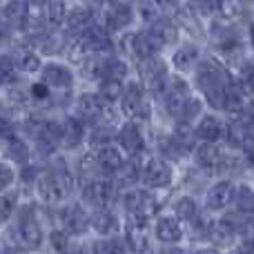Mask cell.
I'll return each instance as SVG.
<instances>
[{"instance_id": "6da1fadb", "label": "cell", "mask_w": 254, "mask_h": 254, "mask_svg": "<svg viewBox=\"0 0 254 254\" xmlns=\"http://www.w3.org/2000/svg\"><path fill=\"white\" fill-rule=\"evenodd\" d=\"M196 85H198V89L207 96L210 105L223 107V96H225V89H228V85H230V78L216 63L203 61L201 65H198Z\"/></svg>"}, {"instance_id": "7a4b0ae2", "label": "cell", "mask_w": 254, "mask_h": 254, "mask_svg": "<svg viewBox=\"0 0 254 254\" xmlns=\"http://www.w3.org/2000/svg\"><path fill=\"white\" fill-rule=\"evenodd\" d=\"M38 188H40V196L47 203H63L69 198L71 190H74V181L65 170H49L40 179Z\"/></svg>"}, {"instance_id": "3957f363", "label": "cell", "mask_w": 254, "mask_h": 254, "mask_svg": "<svg viewBox=\"0 0 254 254\" xmlns=\"http://www.w3.org/2000/svg\"><path fill=\"white\" fill-rule=\"evenodd\" d=\"M140 179L152 188H165L172 181V170L161 158H145V163L140 165Z\"/></svg>"}, {"instance_id": "277c9868", "label": "cell", "mask_w": 254, "mask_h": 254, "mask_svg": "<svg viewBox=\"0 0 254 254\" xmlns=\"http://www.w3.org/2000/svg\"><path fill=\"white\" fill-rule=\"evenodd\" d=\"M114 194H116L114 181L105 179V176L87 181V183H85V188H83L85 201L94 203V205H105V203H110L112 198H114Z\"/></svg>"}, {"instance_id": "5b68a950", "label": "cell", "mask_w": 254, "mask_h": 254, "mask_svg": "<svg viewBox=\"0 0 254 254\" xmlns=\"http://www.w3.org/2000/svg\"><path fill=\"white\" fill-rule=\"evenodd\" d=\"M237 198V190H234V183L232 181H221V183L212 185V190L207 192V210L212 212H221L230 205V203Z\"/></svg>"}, {"instance_id": "8992f818", "label": "cell", "mask_w": 254, "mask_h": 254, "mask_svg": "<svg viewBox=\"0 0 254 254\" xmlns=\"http://www.w3.org/2000/svg\"><path fill=\"white\" fill-rule=\"evenodd\" d=\"M190 89L183 80H172L170 87L165 89V110L170 112L174 119H179L181 112H183L185 103L190 101Z\"/></svg>"}, {"instance_id": "52a82bcc", "label": "cell", "mask_w": 254, "mask_h": 254, "mask_svg": "<svg viewBox=\"0 0 254 254\" xmlns=\"http://www.w3.org/2000/svg\"><path fill=\"white\" fill-rule=\"evenodd\" d=\"M123 203L134 216H147L156 207L154 196L149 192H145V190H129V192H125Z\"/></svg>"}, {"instance_id": "ba28073f", "label": "cell", "mask_w": 254, "mask_h": 254, "mask_svg": "<svg viewBox=\"0 0 254 254\" xmlns=\"http://www.w3.org/2000/svg\"><path fill=\"white\" fill-rule=\"evenodd\" d=\"M80 49L83 52H112V40L107 36V31L98 25H92L87 31L80 34Z\"/></svg>"}, {"instance_id": "9c48e42d", "label": "cell", "mask_w": 254, "mask_h": 254, "mask_svg": "<svg viewBox=\"0 0 254 254\" xmlns=\"http://www.w3.org/2000/svg\"><path fill=\"white\" fill-rule=\"evenodd\" d=\"M163 45L158 43L156 38H154L152 31H145V34H134L129 36V49L131 54H134L136 58H140V61H147V58H154L158 54V49H161Z\"/></svg>"}, {"instance_id": "30bf717a", "label": "cell", "mask_w": 254, "mask_h": 254, "mask_svg": "<svg viewBox=\"0 0 254 254\" xmlns=\"http://www.w3.org/2000/svg\"><path fill=\"white\" fill-rule=\"evenodd\" d=\"M143 74H145V83L152 89L154 94H165L167 89V69L163 63L154 61V58H147L143 61Z\"/></svg>"}, {"instance_id": "8fae6325", "label": "cell", "mask_w": 254, "mask_h": 254, "mask_svg": "<svg viewBox=\"0 0 254 254\" xmlns=\"http://www.w3.org/2000/svg\"><path fill=\"white\" fill-rule=\"evenodd\" d=\"M105 101L103 96H96V94H83L78 101V114L83 121H87V123H96V121H101L103 116L107 114L105 112Z\"/></svg>"}, {"instance_id": "7c38bea8", "label": "cell", "mask_w": 254, "mask_h": 254, "mask_svg": "<svg viewBox=\"0 0 254 254\" xmlns=\"http://www.w3.org/2000/svg\"><path fill=\"white\" fill-rule=\"evenodd\" d=\"M61 219H63V225H65V230L69 234H83L85 230H87V225H92V219H89V216L83 212V207H78V205L65 207Z\"/></svg>"}, {"instance_id": "4fadbf2b", "label": "cell", "mask_w": 254, "mask_h": 254, "mask_svg": "<svg viewBox=\"0 0 254 254\" xmlns=\"http://www.w3.org/2000/svg\"><path fill=\"white\" fill-rule=\"evenodd\" d=\"M18 241L25 248H38L43 243V230L36 223V219L25 216V219L18 223Z\"/></svg>"}, {"instance_id": "5bb4252c", "label": "cell", "mask_w": 254, "mask_h": 254, "mask_svg": "<svg viewBox=\"0 0 254 254\" xmlns=\"http://www.w3.org/2000/svg\"><path fill=\"white\" fill-rule=\"evenodd\" d=\"M67 31L69 34H83V31H87L92 25H96L94 22V11L89 7H76L74 11H69V16H67Z\"/></svg>"}, {"instance_id": "9a60e30c", "label": "cell", "mask_w": 254, "mask_h": 254, "mask_svg": "<svg viewBox=\"0 0 254 254\" xmlns=\"http://www.w3.org/2000/svg\"><path fill=\"white\" fill-rule=\"evenodd\" d=\"M119 143L129 156H138L143 152V134H140V129L134 123L125 125L119 131Z\"/></svg>"}, {"instance_id": "2e32d148", "label": "cell", "mask_w": 254, "mask_h": 254, "mask_svg": "<svg viewBox=\"0 0 254 254\" xmlns=\"http://www.w3.org/2000/svg\"><path fill=\"white\" fill-rule=\"evenodd\" d=\"M96 163L103 172H107V174H114V172H119L121 167L125 165L123 154H121L116 147H112V145H103V147H98Z\"/></svg>"}, {"instance_id": "e0dca14e", "label": "cell", "mask_w": 254, "mask_h": 254, "mask_svg": "<svg viewBox=\"0 0 254 254\" xmlns=\"http://www.w3.org/2000/svg\"><path fill=\"white\" fill-rule=\"evenodd\" d=\"M121 107H123V114L127 116L140 114V107H143V87L138 83H129L125 87L123 98H121Z\"/></svg>"}, {"instance_id": "ac0fdd59", "label": "cell", "mask_w": 254, "mask_h": 254, "mask_svg": "<svg viewBox=\"0 0 254 254\" xmlns=\"http://www.w3.org/2000/svg\"><path fill=\"white\" fill-rule=\"evenodd\" d=\"M43 80L47 85H52V87H58V89H69L71 87V74L67 67L63 65H56V63H52V65H47L43 69Z\"/></svg>"}, {"instance_id": "d6986e66", "label": "cell", "mask_w": 254, "mask_h": 254, "mask_svg": "<svg viewBox=\"0 0 254 254\" xmlns=\"http://www.w3.org/2000/svg\"><path fill=\"white\" fill-rule=\"evenodd\" d=\"M131 20H134V11H131V7L127 2H114V7L105 16V25L110 29H123Z\"/></svg>"}, {"instance_id": "ffe728a7", "label": "cell", "mask_w": 254, "mask_h": 254, "mask_svg": "<svg viewBox=\"0 0 254 254\" xmlns=\"http://www.w3.org/2000/svg\"><path fill=\"white\" fill-rule=\"evenodd\" d=\"M156 239L163 243H179L183 239V230H181L179 221L170 219V216H163L156 221Z\"/></svg>"}, {"instance_id": "44dd1931", "label": "cell", "mask_w": 254, "mask_h": 254, "mask_svg": "<svg viewBox=\"0 0 254 254\" xmlns=\"http://www.w3.org/2000/svg\"><path fill=\"white\" fill-rule=\"evenodd\" d=\"M4 20L13 27H25V22L29 20L27 0H9L7 7H4Z\"/></svg>"}, {"instance_id": "7402d4cb", "label": "cell", "mask_w": 254, "mask_h": 254, "mask_svg": "<svg viewBox=\"0 0 254 254\" xmlns=\"http://www.w3.org/2000/svg\"><path fill=\"white\" fill-rule=\"evenodd\" d=\"M92 228L103 237H110L119 230V219L112 210H98L96 214H92Z\"/></svg>"}, {"instance_id": "603a6c76", "label": "cell", "mask_w": 254, "mask_h": 254, "mask_svg": "<svg viewBox=\"0 0 254 254\" xmlns=\"http://www.w3.org/2000/svg\"><path fill=\"white\" fill-rule=\"evenodd\" d=\"M149 31H152L154 38H156L163 47H165V45H170V43H174L176 36H179L176 25L172 20H167V18H156V20L152 22V27H149Z\"/></svg>"}, {"instance_id": "cb8c5ba5", "label": "cell", "mask_w": 254, "mask_h": 254, "mask_svg": "<svg viewBox=\"0 0 254 254\" xmlns=\"http://www.w3.org/2000/svg\"><path fill=\"white\" fill-rule=\"evenodd\" d=\"M225 129L223 125H221V121L216 119V116H205V119H201V123L196 127V136L203 140H210V143H216L219 138H223Z\"/></svg>"}, {"instance_id": "d4e9b609", "label": "cell", "mask_w": 254, "mask_h": 254, "mask_svg": "<svg viewBox=\"0 0 254 254\" xmlns=\"http://www.w3.org/2000/svg\"><path fill=\"white\" fill-rule=\"evenodd\" d=\"M85 138V123L83 119H69L63 125V143L67 147H78Z\"/></svg>"}, {"instance_id": "484cf974", "label": "cell", "mask_w": 254, "mask_h": 254, "mask_svg": "<svg viewBox=\"0 0 254 254\" xmlns=\"http://www.w3.org/2000/svg\"><path fill=\"white\" fill-rule=\"evenodd\" d=\"M196 58H198V49L194 45H183V47H179L174 52L172 63H174V67L179 71H190L196 65Z\"/></svg>"}, {"instance_id": "4316f807", "label": "cell", "mask_w": 254, "mask_h": 254, "mask_svg": "<svg viewBox=\"0 0 254 254\" xmlns=\"http://www.w3.org/2000/svg\"><path fill=\"white\" fill-rule=\"evenodd\" d=\"M196 163L201 167H207V170H212V167H219L221 152L214 147V143L205 140L203 145H198V147H196Z\"/></svg>"}, {"instance_id": "83f0119b", "label": "cell", "mask_w": 254, "mask_h": 254, "mask_svg": "<svg viewBox=\"0 0 254 254\" xmlns=\"http://www.w3.org/2000/svg\"><path fill=\"white\" fill-rule=\"evenodd\" d=\"M45 20L49 27H61L67 22V9L63 0H47L45 2Z\"/></svg>"}, {"instance_id": "f1b7e54d", "label": "cell", "mask_w": 254, "mask_h": 254, "mask_svg": "<svg viewBox=\"0 0 254 254\" xmlns=\"http://www.w3.org/2000/svg\"><path fill=\"white\" fill-rule=\"evenodd\" d=\"M123 83H121V78H112V76H105V78H101V96L105 98V101L114 103L119 101V98H123Z\"/></svg>"}, {"instance_id": "f546056e", "label": "cell", "mask_w": 254, "mask_h": 254, "mask_svg": "<svg viewBox=\"0 0 254 254\" xmlns=\"http://www.w3.org/2000/svg\"><path fill=\"white\" fill-rule=\"evenodd\" d=\"M185 149H188V147H185L183 140H181L176 134L167 136V138H161V152H163V156L172 158V161H179V158L185 154Z\"/></svg>"}, {"instance_id": "4dcf8cb0", "label": "cell", "mask_w": 254, "mask_h": 254, "mask_svg": "<svg viewBox=\"0 0 254 254\" xmlns=\"http://www.w3.org/2000/svg\"><path fill=\"white\" fill-rule=\"evenodd\" d=\"M174 212H176V216H179L181 221H190V223H192V221L198 216V203L194 201L192 196H183V198L176 201Z\"/></svg>"}, {"instance_id": "1f68e13d", "label": "cell", "mask_w": 254, "mask_h": 254, "mask_svg": "<svg viewBox=\"0 0 254 254\" xmlns=\"http://www.w3.org/2000/svg\"><path fill=\"white\" fill-rule=\"evenodd\" d=\"M248 136H250V123L248 121H232L228 127V138L232 145H237V147H243L248 140Z\"/></svg>"}, {"instance_id": "d6a6232c", "label": "cell", "mask_w": 254, "mask_h": 254, "mask_svg": "<svg viewBox=\"0 0 254 254\" xmlns=\"http://www.w3.org/2000/svg\"><path fill=\"white\" fill-rule=\"evenodd\" d=\"M4 147H7V156L16 163H25L27 158H29V147H27L20 138H16V136L4 138Z\"/></svg>"}, {"instance_id": "836d02e7", "label": "cell", "mask_w": 254, "mask_h": 254, "mask_svg": "<svg viewBox=\"0 0 254 254\" xmlns=\"http://www.w3.org/2000/svg\"><path fill=\"white\" fill-rule=\"evenodd\" d=\"M237 207L241 214H254V190L248 185H241L237 190Z\"/></svg>"}, {"instance_id": "e575fe53", "label": "cell", "mask_w": 254, "mask_h": 254, "mask_svg": "<svg viewBox=\"0 0 254 254\" xmlns=\"http://www.w3.org/2000/svg\"><path fill=\"white\" fill-rule=\"evenodd\" d=\"M241 107H243V94H241V89H239L234 83H230L228 89H225V96H223V110H228V112H241Z\"/></svg>"}, {"instance_id": "d590c367", "label": "cell", "mask_w": 254, "mask_h": 254, "mask_svg": "<svg viewBox=\"0 0 254 254\" xmlns=\"http://www.w3.org/2000/svg\"><path fill=\"white\" fill-rule=\"evenodd\" d=\"M16 63H18V69L27 71V74H31V71H38L40 69V58L36 56L34 52H20L16 56Z\"/></svg>"}, {"instance_id": "8d00e7d4", "label": "cell", "mask_w": 254, "mask_h": 254, "mask_svg": "<svg viewBox=\"0 0 254 254\" xmlns=\"http://www.w3.org/2000/svg\"><path fill=\"white\" fill-rule=\"evenodd\" d=\"M131 250V246H125V241H119V239H103L94 246V252L101 254H114V252H125Z\"/></svg>"}, {"instance_id": "74e56055", "label": "cell", "mask_w": 254, "mask_h": 254, "mask_svg": "<svg viewBox=\"0 0 254 254\" xmlns=\"http://www.w3.org/2000/svg\"><path fill=\"white\" fill-rule=\"evenodd\" d=\"M201 110H203V103L198 101V98H190V101L185 103L181 116H179V123H192V121L201 114Z\"/></svg>"}, {"instance_id": "f35d334b", "label": "cell", "mask_w": 254, "mask_h": 254, "mask_svg": "<svg viewBox=\"0 0 254 254\" xmlns=\"http://www.w3.org/2000/svg\"><path fill=\"white\" fill-rule=\"evenodd\" d=\"M105 76H112V78H125L127 76V65L121 58H105ZM103 76V78H105Z\"/></svg>"}, {"instance_id": "ab89813d", "label": "cell", "mask_w": 254, "mask_h": 254, "mask_svg": "<svg viewBox=\"0 0 254 254\" xmlns=\"http://www.w3.org/2000/svg\"><path fill=\"white\" fill-rule=\"evenodd\" d=\"M138 179H140V167L136 165V163H125V165L119 170V181L123 185H129Z\"/></svg>"}, {"instance_id": "60d3db41", "label": "cell", "mask_w": 254, "mask_h": 254, "mask_svg": "<svg viewBox=\"0 0 254 254\" xmlns=\"http://www.w3.org/2000/svg\"><path fill=\"white\" fill-rule=\"evenodd\" d=\"M16 67L18 63L11 61L9 56H2V63H0V71H2V83L4 85H11L16 80Z\"/></svg>"}, {"instance_id": "b9f144b4", "label": "cell", "mask_w": 254, "mask_h": 254, "mask_svg": "<svg viewBox=\"0 0 254 254\" xmlns=\"http://www.w3.org/2000/svg\"><path fill=\"white\" fill-rule=\"evenodd\" d=\"M112 138H114V131H112V127H98V129L92 134V143L96 145V147L110 145Z\"/></svg>"}, {"instance_id": "7bdbcfd3", "label": "cell", "mask_w": 254, "mask_h": 254, "mask_svg": "<svg viewBox=\"0 0 254 254\" xmlns=\"http://www.w3.org/2000/svg\"><path fill=\"white\" fill-rule=\"evenodd\" d=\"M13 210H16V194H4L2 201H0V216H2V221L11 219Z\"/></svg>"}, {"instance_id": "ee69618b", "label": "cell", "mask_w": 254, "mask_h": 254, "mask_svg": "<svg viewBox=\"0 0 254 254\" xmlns=\"http://www.w3.org/2000/svg\"><path fill=\"white\" fill-rule=\"evenodd\" d=\"M49 241H52V248L54 250H58V252H65L67 248H69V232H52V237H49Z\"/></svg>"}, {"instance_id": "f6af8a7d", "label": "cell", "mask_w": 254, "mask_h": 254, "mask_svg": "<svg viewBox=\"0 0 254 254\" xmlns=\"http://www.w3.org/2000/svg\"><path fill=\"white\" fill-rule=\"evenodd\" d=\"M61 47H63V43L56 36H43V38H40V49H43L45 54H58Z\"/></svg>"}, {"instance_id": "bcb514c9", "label": "cell", "mask_w": 254, "mask_h": 254, "mask_svg": "<svg viewBox=\"0 0 254 254\" xmlns=\"http://www.w3.org/2000/svg\"><path fill=\"white\" fill-rule=\"evenodd\" d=\"M205 2L212 11L221 13V16H230V13H232V7H234L232 0H205Z\"/></svg>"}, {"instance_id": "7dc6e473", "label": "cell", "mask_w": 254, "mask_h": 254, "mask_svg": "<svg viewBox=\"0 0 254 254\" xmlns=\"http://www.w3.org/2000/svg\"><path fill=\"white\" fill-rule=\"evenodd\" d=\"M241 85L246 92H254V65H246L241 69Z\"/></svg>"}, {"instance_id": "c3c4849f", "label": "cell", "mask_w": 254, "mask_h": 254, "mask_svg": "<svg viewBox=\"0 0 254 254\" xmlns=\"http://www.w3.org/2000/svg\"><path fill=\"white\" fill-rule=\"evenodd\" d=\"M31 96L36 98V101H47L49 96H52V92H49V85L45 83H36V85H31Z\"/></svg>"}, {"instance_id": "681fc988", "label": "cell", "mask_w": 254, "mask_h": 254, "mask_svg": "<svg viewBox=\"0 0 254 254\" xmlns=\"http://www.w3.org/2000/svg\"><path fill=\"white\" fill-rule=\"evenodd\" d=\"M11 179H13V174H11V170H9L7 165H2V170H0V188H7L9 183H11Z\"/></svg>"}, {"instance_id": "f907efd6", "label": "cell", "mask_w": 254, "mask_h": 254, "mask_svg": "<svg viewBox=\"0 0 254 254\" xmlns=\"http://www.w3.org/2000/svg\"><path fill=\"white\" fill-rule=\"evenodd\" d=\"M246 232L250 234V237H254V219L250 221V223H248V228H246Z\"/></svg>"}, {"instance_id": "816d5d0a", "label": "cell", "mask_w": 254, "mask_h": 254, "mask_svg": "<svg viewBox=\"0 0 254 254\" xmlns=\"http://www.w3.org/2000/svg\"><path fill=\"white\" fill-rule=\"evenodd\" d=\"M29 4H34V7H38V4H43V2H47V0H27Z\"/></svg>"}, {"instance_id": "f5cc1de1", "label": "cell", "mask_w": 254, "mask_h": 254, "mask_svg": "<svg viewBox=\"0 0 254 254\" xmlns=\"http://www.w3.org/2000/svg\"><path fill=\"white\" fill-rule=\"evenodd\" d=\"M103 2H112V4H114V2H125V0H103Z\"/></svg>"}]
</instances>
